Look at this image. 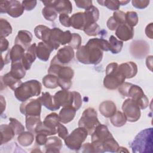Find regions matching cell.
I'll list each match as a JSON object with an SVG mask.
<instances>
[{
    "mask_svg": "<svg viewBox=\"0 0 153 153\" xmlns=\"http://www.w3.org/2000/svg\"><path fill=\"white\" fill-rule=\"evenodd\" d=\"M115 35L121 41H127L131 39L134 36L133 27L126 23L121 24L115 30Z\"/></svg>",
    "mask_w": 153,
    "mask_h": 153,
    "instance_id": "obj_14",
    "label": "cell"
},
{
    "mask_svg": "<svg viewBox=\"0 0 153 153\" xmlns=\"http://www.w3.org/2000/svg\"><path fill=\"white\" fill-rule=\"evenodd\" d=\"M145 33L150 39H152V23L148 25L145 28Z\"/></svg>",
    "mask_w": 153,
    "mask_h": 153,
    "instance_id": "obj_59",
    "label": "cell"
},
{
    "mask_svg": "<svg viewBox=\"0 0 153 153\" xmlns=\"http://www.w3.org/2000/svg\"><path fill=\"white\" fill-rule=\"evenodd\" d=\"M74 49L69 45H66L60 48L54 56L57 62L62 65H65L71 62L74 57Z\"/></svg>",
    "mask_w": 153,
    "mask_h": 153,
    "instance_id": "obj_12",
    "label": "cell"
},
{
    "mask_svg": "<svg viewBox=\"0 0 153 153\" xmlns=\"http://www.w3.org/2000/svg\"><path fill=\"white\" fill-rule=\"evenodd\" d=\"M71 25L75 29L83 30L86 25V20L84 12L74 13L70 17Z\"/></svg>",
    "mask_w": 153,
    "mask_h": 153,
    "instance_id": "obj_22",
    "label": "cell"
},
{
    "mask_svg": "<svg viewBox=\"0 0 153 153\" xmlns=\"http://www.w3.org/2000/svg\"><path fill=\"white\" fill-rule=\"evenodd\" d=\"M106 25H107V27H108V29L109 30H116V29L119 26V25L114 20V19L113 18L112 16H111V17H110L109 18V19L107 21Z\"/></svg>",
    "mask_w": 153,
    "mask_h": 153,
    "instance_id": "obj_56",
    "label": "cell"
},
{
    "mask_svg": "<svg viewBox=\"0 0 153 153\" xmlns=\"http://www.w3.org/2000/svg\"><path fill=\"white\" fill-rule=\"evenodd\" d=\"M60 122L59 115L55 112H52L47 115L43 121L47 127L55 130H57V126Z\"/></svg>",
    "mask_w": 153,
    "mask_h": 153,
    "instance_id": "obj_34",
    "label": "cell"
},
{
    "mask_svg": "<svg viewBox=\"0 0 153 153\" xmlns=\"http://www.w3.org/2000/svg\"><path fill=\"white\" fill-rule=\"evenodd\" d=\"M118 70L126 79H130L133 78L137 74V66L133 62H127L118 65Z\"/></svg>",
    "mask_w": 153,
    "mask_h": 153,
    "instance_id": "obj_15",
    "label": "cell"
},
{
    "mask_svg": "<svg viewBox=\"0 0 153 153\" xmlns=\"http://www.w3.org/2000/svg\"><path fill=\"white\" fill-rule=\"evenodd\" d=\"M118 64L112 62L106 68V76L103 79V85L109 90H115L124 81L125 77L118 70Z\"/></svg>",
    "mask_w": 153,
    "mask_h": 153,
    "instance_id": "obj_5",
    "label": "cell"
},
{
    "mask_svg": "<svg viewBox=\"0 0 153 153\" xmlns=\"http://www.w3.org/2000/svg\"><path fill=\"white\" fill-rule=\"evenodd\" d=\"M41 106L38 99H31L22 103L20 106V111L25 116H40Z\"/></svg>",
    "mask_w": 153,
    "mask_h": 153,
    "instance_id": "obj_10",
    "label": "cell"
},
{
    "mask_svg": "<svg viewBox=\"0 0 153 153\" xmlns=\"http://www.w3.org/2000/svg\"><path fill=\"white\" fill-rule=\"evenodd\" d=\"M36 1H23L22 4L25 10L31 11L36 7Z\"/></svg>",
    "mask_w": 153,
    "mask_h": 153,
    "instance_id": "obj_54",
    "label": "cell"
},
{
    "mask_svg": "<svg viewBox=\"0 0 153 153\" xmlns=\"http://www.w3.org/2000/svg\"><path fill=\"white\" fill-rule=\"evenodd\" d=\"M102 145L105 152H118L120 147L118 142L115 140L112 135L106 138L102 142Z\"/></svg>",
    "mask_w": 153,
    "mask_h": 153,
    "instance_id": "obj_33",
    "label": "cell"
},
{
    "mask_svg": "<svg viewBox=\"0 0 153 153\" xmlns=\"http://www.w3.org/2000/svg\"><path fill=\"white\" fill-rule=\"evenodd\" d=\"M81 148H82L83 152H94L91 143H86L82 145Z\"/></svg>",
    "mask_w": 153,
    "mask_h": 153,
    "instance_id": "obj_58",
    "label": "cell"
},
{
    "mask_svg": "<svg viewBox=\"0 0 153 153\" xmlns=\"http://www.w3.org/2000/svg\"><path fill=\"white\" fill-rule=\"evenodd\" d=\"M35 133H43L47 136H51V135H54L57 133V130L51 129L47 127L43 122L41 121L36 126Z\"/></svg>",
    "mask_w": 153,
    "mask_h": 153,
    "instance_id": "obj_45",
    "label": "cell"
},
{
    "mask_svg": "<svg viewBox=\"0 0 153 153\" xmlns=\"http://www.w3.org/2000/svg\"><path fill=\"white\" fill-rule=\"evenodd\" d=\"M99 4L102 6L107 7L108 9L112 11H118L120 7L119 1L117 0H105V1H97Z\"/></svg>",
    "mask_w": 153,
    "mask_h": 153,
    "instance_id": "obj_43",
    "label": "cell"
},
{
    "mask_svg": "<svg viewBox=\"0 0 153 153\" xmlns=\"http://www.w3.org/2000/svg\"><path fill=\"white\" fill-rule=\"evenodd\" d=\"M57 13L71 14L72 11V5L70 1L68 0H56L54 1L53 7Z\"/></svg>",
    "mask_w": 153,
    "mask_h": 153,
    "instance_id": "obj_24",
    "label": "cell"
},
{
    "mask_svg": "<svg viewBox=\"0 0 153 153\" xmlns=\"http://www.w3.org/2000/svg\"><path fill=\"white\" fill-rule=\"evenodd\" d=\"M125 14L126 13L122 11H114L113 13V18L117 22V23L120 25L121 24L126 23L125 19Z\"/></svg>",
    "mask_w": 153,
    "mask_h": 153,
    "instance_id": "obj_47",
    "label": "cell"
},
{
    "mask_svg": "<svg viewBox=\"0 0 153 153\" xmlns=\"http://www.w3.org/2000/svg\"><path fill=\"white\" fill-rule=\"evenodd\" d=\"M109 50V42L102 38H92L76 51L77 60L85 65H97L102 60L103 51Z\"/></svg>",
    "mask_w": 153,
    "mask_h": 153,
    "instance_id": "obj_1",
    "label": "cell"
},
{
    "mask_svg": "<svg viewBox=\"0 0 153 153\" xmlns=\"http://www.w3.org/2000/svg\"><path fill=\"white\" fill-rule=\"evenodd\" d=\"M118 92L123 96L133 100L140 109H146L149 105V100L143 90L138 85L124 82L119 87Z\"/></svg>",
    "mask_w": 153,
    "mask_h": 153,
    "instance_id": "obj_2",
    "label": "cell"
},
{
    "mask_svg": "<svg viewBox=\"0 0 153 153\" xmlns=\"http://www.w3.org/2000/svg\"><path fill=\"white\" fill-rule=\"evenodd\" d=\"M120 5H125L130 2V1H119Z\"/></svg>",
    "mask_w": 153,
    "mask_h": 153,
    "instance_id": "obj_60",
    "label": "cell"
},
{
    "mask_svg": "<svg viewBox=\"0 0 153 153\" xmlns=\"http://www.w3.org/2000/svg\"><path fill=\"white\" fill-rule=\"evenodd\" d=\"M57 133L59 135V137L62 138V139H65L69 134L68 131L66 128V127L63 126L60 123H59V124L57 126Z\"/></svg>",
    "mask_w": 153,
    "mask_h": 153,
    "instance_id": "obj_49",
    "label": "cell"
},
{
    "mask_svg": "<svg viewBox=\"0 0 153 153\" xmlns=\"http://www.w3.org/2000/svg\"><path fill=\"white\" fill-rule=\"evenodd\" d=\"M1 79V82L4 84L5 86H8L14 91L23 83L20 79H18L14 77L10 72L2 76Z\"/></svg>",
    "mask_w": 153,
    "mask_h": 153,
    "instance_id": "obj_26",
    "label": "cell"
},
{
    "mask_svg": "<svg viewBox=\"0 0 153 153\" xmlns=\"http://www.w3.org/2000/svg\"><path fill=\"white\" fill-rule=\"evenodd\" d=\"M109 51L113 54L119 53L123 48V42L117 39L114 35H111L109 39Z\"/></svg>",
    "mask_w": 153,
    "mask_h": 153,
    "instance_id": "obj_36",
    "label": "cell"
},
{
    "mask_svg": "<svg viewBox=\"0 0 153 153\" xmlns=\"http://www.w3.org/2000/svg\"><path fill=\"white\" fill-rule=\"evenodd\" d=\"M84 14L86 20V25L90 23H96L99 18V11L97 7L93 5L85 10Z\"/></svg>",
    "mask_w": 153,
    "mask_h": 153,
    "instance_id": "obj_29",
    "label": "cell"
},
{
    "mask_svg": "<svg viewBox=\"0 0 153 153\" xmlns=\"http://www.w3.org/2000/svg\"><path fill=\"white\" fill-rule=\"evenodd\" d=\"M42 90L41 84L36 79H31L23 82L14 90V96L20 102H25L33 96L40 94Z\"/></svg>",
    "mask_w": 153,
    "mask_h": 153,
    "instance_id": "obj_4",
    "label": "cell"
},
{
    "mask_svg": "<svg viewBox=\"0 0 153 153\" xmlns=\"http://www.w3.org/2000/svg\"><path fill=\"white\" fill-rule=\"evenodd\" d=\"M72 39V33L69 30L62 31L58 27H54L51 30L50 39L48 42L54 50H57L60 45H64L69 44Z\"/></svg>",
    "mask_w": 153,
    "mask_h": 153,
    "instance_id": "obj_8",
    "label": "cell"
},
{
    "mask_svg": "<svg viewBox=\"0 0 153 153\" xmlns=\"http://www.w3.org/2000/svg\"><path fill=\"white\" fill-rule=\"evenodd\" d=\"M110 121L114 126L120 127L126 124L127 120L123 112L121 111H116L115 114L110 118Z\"/></svg>",
    "mask_w": 153,
    "mask_h": 153,
    "instance_id": "obj_35",
    "label": "cell"
},
{
    "mask_svg": "<svg viewBox=\"0 0 153 153\" xmlns=\"http://www.w3.org/2000/svg\"><path fill=\"white\" fill-rule=\"evenodd\" d=\"M38 99L42 105L50 111H56L60 107L55 103L53 96L51 95L49 92L42 93V96L39 97Z\"/></svg>",
    "mask_w": 153,
    "mask_h": 153,
    "instance_id": "obj_21",
    "label": "cell"
},
{
    "mask_svg": "<svg viewBox=\"0 0 153 153\" xmlns=\"http://www.w3.org/2000/svg\"><path fill=\"white\" fill-rule=\"evenodd\" d=\"M55 103L59 106H72L74 101V94L72 91L68 90H62L55 93L53 96Z\"/></svg>",
    "mask_w": 153,
    "mask_h": 153,
    "instance_id": "obj_11",
    "label": "cell"
},
{
    "mask_svg": "<svg viewBox=\"0 0 153 153\" xmlns=\"http://www.w3.org/2000/svg\"><path fill=\"white\" fill-rule=\"evenodd\" d=\"M72 92H73V94H74V101H73L72 106L76 111H78L81 107V105H82L81 96L77 91H74Z\"/></svg>",
    "mask_w": 153,
    "mask_h": 153,
    "instance_id": "obj_48",
    "label": "cell"
},
{
    "mask_svg": "<svg viewBox=\"0 0 153 153\" xmlns=\"http://www.w3.org/2000/svg\"><path fill=\"white\" fill-rule=\"evenodd\" d=\"M42 83L44 86L47 88L54 89L59 86L57 84V76L51 74L46 75L42 78Z\"/></svg>",
    "mask_w": 153,
    "mask_h": 153,
    "instance_id": "obj_38",
    "label": "cell"
},
{
    "mask_svg": "<svg viewBox=\"0 0 153 153\" xmlns=\"http://www.w3.org/2000/svg\"><path fill=\"white\" fill-rule=\"evenodd\" d=\"M152 128H145L140 131L130 145L133 152H152Z\"/></svg>",
    "mask_w": 153,
    "mask_h": 153,
    "instance_id": "obj_3",
    "label": "cell"
},
{
    "mask_svg": "<svg viewBox=\"0 0 153 153\" xmlns=\"http://www.w3.org/2000/svg\"><path fill=\"white\" fill-rule=\"evenodd\" d=\"M34 140L33 133L30 131H23L17 137L18 143L22 146H30Z\"/></svg>",
    "mask_w": 153,
    "mask_h": 153,
    "instance_id": "obj_32",
    "label": "cell"
},
{
    "mask_svg": "<svg viewBox=\"0 0 153 153\" xmlns=\"http://www.w3.org/2000/svg\"><path fill=\"white\" fill-rule=\"evenodd\" d=\"M47 135L43 133H38L36 135V142L39 145H45L47 141Z\"/></svg>",
    "mask_w": 153,
    "mask_h": 153,
    "instance_id": "obj_52",
    "label": "cell"
},
{
    "mask_svg": "<svg viewBox=\"0 0 153 153\" xmlns=\"http://www.w3.org/2000/svg\"><path fill=\"white\" fill-rule=\"evenodd\" d=\"M76 111V110L72 106H64L59 114L60 121L63 124H67L72 121L75 116Z\"/></svg>",
    "mask_w": 153,
    "mask_h": 153,
    "instance_id": "obj_20",
    "label": "cell"
},
{
    "mask_svg": "<svg viewBox=\"0 0 153 153\" xmlns=\"http://www.w3.org/2000/svg\"><path fill=\"white\" fill-rule=\"evenodd\" d=\"M62 146L61 139L57 136L48 137L45 144L46 152H59Z\"/></svg>",
    "mask_w": 153,
    "mask_h": 153,
    "instance_id": "obj_23",
    "label": "cell"
},
{
    "mask_svg": "<svg viewBox=\"0 0 153 153\" xmlns=\"http://www.w3.org/2000/svg\"><path fill=\"white\" fill-rule=\"evenodd\" d=\"M100 124L96 111L90 107L85 109L82 112L78 121V127L85 128L88 132V134L91 135L96 127Z\"/></svg>",
    "mask_w": 153,
    "mask_h": 153,
    "instance_id": "obj_6",
    "label": "cell"
},
{
    "mask_svg": "<svg viewBox=\"0 0 153 153\" xmlns=\"http://www.w3.org/2000/svg\"><path fill=\"white\" fill-rule=\"evenodd\" d=\"M11 62H17L22 60L25 53V50L19 44H15L11 50H9Z\"/></svg>",
    "mask_w": 153,
    "mask_h": 153,
    "instance_id": "obj_31",
    "label": "cell"
},
{
    "mask_svg": "<svg viewBox=\"0 0 153 153\" xmlns=\"http://www.w3.org/2000/svg\"><path fill=\"white\" fill-rule=\"evenodd\" d=\"M32 40V35L30 32L26 30H20L18 32L15 38V44L20 45L25 50L30 45Z\"/></svg>",
    "mask_w": 153,
    "mask_h": 153,
    "instance_id": "obj_18",
    "label": "cell"
},
{
    "mask_svg": "<svg viewBox=\"0 0 153 153\" xmlns=\"http://www.w3.org/2000/svg\"><path fill=\"white\" fill-rule=\"evenodd\" d=\"M36 45L35 43L31 44L26 50V52H25L23 57L22 59V63L26 71L30 69L32 63L36 59Z\"/></svg>",
    "mask_w": 153,
    "mask_h": 153,
    "instance_id": "obj_17",
    "label": "cell"
},
{
    "mask_svg": "<svg viewBox=\"0 0 153 153\" xmlns=\"http://www.w3.org/2000/svg\"><path fill=\"white\" fill-rule=\"evenodd\" d=\"M126 23L131 27H134L138 23V16L135 11H127L125 14Z\"/></svg>",
    "mask_w": 153,
    "mask_h": 153,
    "instance_id": "obj_42",
    "label": "cell"
},
{
    "mask_svg": "<svg viewBox=\"0 0 153 153\" xmlns=\"http://www.w3.org/2000/svg\"><path fill=\"white\" fill-rule=\"evenodd\" d=\"M10 72L14 77L18 79L23 78L26 75V69H25L22 61L12 62Z\"/></svg>",
    "mask_w": 153,
    "mask_h": 153,
    "instance_id": "obj_25",
    "label": "cell"
},
{
    "mask_svg": "<svg viewBox=\"0 0 153 153\" xmlns=\"http://www.w3.org/2000/svg\"><path fill=\"white\" fill-rule=\"evenodd\" d=\"M54 50V48L50 44L43 41L39 42L36 48V57L43 62H47L50 57L51 53Z\"/></svg>",
    "mask_w": 153,
    "mask_h": 153,
    "instance_id": "obj_16",
    "label": "cell"
},
{
    "mask_svg": "<svg viewBox=\"0 0 153 153\" xmlns=\"http://www.w3.org/2000/svg\"><path fill=\"white\" fill-rule=\"evenodd\" d=\"M83 30L86 35L91 36H95L99 33L100 27L96 23H93L86 25Z\"/></svg>",
    "mask_w": 153,
    "mask_h": 153,
    "instance_id": "obj_41",
    "label": "cell"
},
{
    "mask_svg": "<svg viewBox=\"0 0 153 153\" xmlns=\"http://www.w3.org/2000/svg\"><path fill=\"white\" fill-rule=\"evenodd\" d=\"M75 3L77 7L82 9H87L92 5V1L91 0H79L75 1Z\"/></svg>",
    "mask_w": 153,
    "mask_h": 153,
    "instance_id": "obj_53",
    "label": "cell"
},
{
    "mask_svg": "<svg viewBox=\"0 0 153 153\" xmlns=\"http://www.w3.org/2000/svg\"><path fill=\"white\" fill-rule=\"evenodd\" d=\"M1 145L10 141L16 135L13 130L8 124H1Z\"/></svg>",
    "mask_w": 153,
    "mask_h": 153,
    "instance_id": "obj_27",
    "label": "cell"
},
{
    "mask_svg": "<svg viewBox=\"0 0 153 153\" xmlns=\"http://www.w3.org/2000/svg\"><path fill=\"white\" fill-rule=\"evenodd\" d=\"M51 29L45 25H39L36 26L34 29L35 36L43 42H48L51 33Z\"/></svg>",
    "mask_w": 153,
    "mask_h": 153,
    "instance_id": "obj_28",
    "label": "cell"
},
{
    "mask_svg": "<svg viewBox=\"0 0 153 153\" xmlns=\"http://www.w3.org/2000/svg\"><path fill=\"white\" fill-rule=\"evenodd\" d=\"M40 116H26V127L28 131L35 133L37 125L41 122Z\"/></svg>",
    "mask_w": 153,
    "mask_h": 153,
    "instance_id": "obj_37",
    "label": "cell"
},
{
    "mask_svg": "<svg viewBox=\"0 0 153 153\" xmlns=\"http://www.w3.org/2000/svg\"><path fill=\"white\" fill-rule=\"evenodd\" d=\"M87 135L88 132L85 128L78 127L74 129L64 139L65 143L69 149L78 151L81 149Z\"/></svg>",
    "mask_w": 153,
    "mask_h": 153,
    "instance_id": "obj_7",
    "label": "cell"
},
{
    "mask_svg": "<svg viewBox=\"0 0 153 153\" xmlns=\"http://www.w3.org/2000/svg\"><path fill=\"white\" fill-rule=\"evenodd\" d=\"M24 8L19 1L11 0V5L7 14L14 18L21 16L24 12Z\"/></svg>",
    "mask_w": 153,
    "mask_h": 153,
    "instance_id": "obj_30",
    "label": "cell"
},
{
    "mask_svg": "<svg viewBox=\"0 0 153 153\" xmlns=\"http://www.w3.org/2000/svg\"><path fill=\"white\" fill-rule=\"evenodd\" d=\"M82 42L81 36L76 33H72V39L71 42L68 44L70 47H71L73 49H78L81 47Z\"/></svg>",
    "mask_w": 153,
    "mask_h": 153,
    "instance_id": "obj_46",
    "label": "cell"
},
{
    "mask_svg": "<svg viewBox=\"0 0 153 153\" xmlns=\"http://www.w3.org/2000/svg\"><path fill=\"white\" fill-rule=\"evenodd\" d=\"M12 27L10 23L4 19H0V38H5L12 33Z\"/></svg>",
    "mask_w": 153,
    "mask_h": 153,
    "instance_id": "obj_39",
    "label": "cell"
},
{
    "mask_svg": "<svg viewBox=\"0 0 153 153\" xmlns=\"http://www.w3.org/2000/svg\"><path fill=\"white\" fill-rule=\"evenodd\" d=\"M59 21L60 23L65 27H69L71 26V20H70V17L68 14L62 13L59 14Z\"/></svg>",
    "mask_w": 153,
    "mask_h": 153,
    "instance_id": "obj_51",
    "label": "cell"
},
{
    "mask_svg": "<svg viewBox=\"0 0 153 153\" xmlns=\"http://www.w3.org/2000/svg\"><path fill=\"white\" fill-rule=\"evenodd\" d=\"M122 110L127 120L129 122H136L140 117L141 113L139 106L130 98L124 100L122 105Z\"/></svg>",
    "mask_w": 153,
    "mask_h": 153,
    "instance_id": "obj_9",
    "label": "cell"
},
{
    "mask_svg": "<svg viewBox=\"0 0 153 153\" xmlns=\"http://www.w3.org/2000/svg\"><path fill=\"white\" fill-rule=\"evenodd\" d=\"M132 5L134 7L138 9H143L146 8L149 4V1L148 0H133L131 1Z\"/></svg>",
    "mask_w": 153,
    "mask_h": 153,
    "instance_id": "obj_50",
    "label": "cell"
},
{
    "mask_svg": "<svg viewBox=\"0 0 153 153\" xmlns=\"http://www.w3.org/2000/svg\"><path fill=\"white\" fill-rule=\"evenodd\" d=\"M1 39V43H0V49L1 52L2 53L3 52L7 51L8 48L9 42L7 39L5 38H0Z\"/></svg>",
    "mask_w": 153,
    "mask_h": 153,
    "instance_id": "obj_57",
    "label": "cell"
},
{
    "mask_svg": "<svg viewBox=\"0 0 153 153\" xmlns=\"http://www.w3.org/2000/svg\"><path fill=\"white\" fill-rule=\"evenodd\" d=\"M11 5L10 1H2L0 2V13H7Z\"/></svg>",
    "mask_w": 153,
    "mask_h": 153,
    "instance_id": "obj_55",
    "label": "cell"
},
{
    "mask_svg": "<svg viewBox=\"0 0 153 153\" xmlns=\"http://www.w3.org/2000/svg\"><path fill=\"white\" fill-rule=\"evenodd\" d=\"M100 114L106 118H111L117 111L115 103L111 100H105L99 105Z\"/></svg>",
    "mask_w": 153,
    "mask_h": 153,
    "instance_id": "obj_19",
    "label": "cell"
},
{
    "mask_svg": "<svg viewBox=\"0 0 153 153\" xmlns=\"http://www.w3.org/2000/svg\"><path fill=\"white\" fill-rule=\"evenodd\" d=\"M9 121H10L9 125L13 130L16 135L19 134L22 132L24 131L25 127L17 119L14 118H10Z\"/></svg>",
    "mask_w": 153,
    "mask_h": 153,
    "instance_id": "obj_44",
    "label": "cell"
},
{
    "mask_svg": "<svg viewBox=\"0 0 153 153\" xmlns=\"http://www.w3.org/2000/svg\"><path fill=\"white\" fill-rule=\"evenodd\" d=\"M44 17L48 21H54L57 17V12L54 7H45L42 10Z\"/></svg>",
    "mask_w": 153,
    "mask_h": 153,
    "instance_id": "obj_40",
    "label": "cell"
},
{
    "mask_svg": "<svg viewBox=\"0 0 153 153\" xmlns=\"http://www.w3.org/2000/svg\"><path fill=\"white\" fill-rule=\"evenodd\" d=\"M111 135L112 134L109 131L107 126L100 124L91 134V142H97L102 145V142Z\"/></svg>",
    "mask_w": 153,
    "mask_h": 153,
    "instance_id": "obj_13",
    "label": "cell"
}]
</instances>
